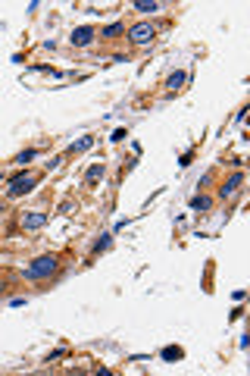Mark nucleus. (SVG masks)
<instances>
[{"mask_svg": "<svg viewBox=\"0 0 250 376\" xmlns=\"http://www.w3.org/2000/svg\"><path fill=\"white\" fill-rule=\"evenodd\" d=\"M185 82H188V76H185V72L179 69V72H172V76H169V82H166V88H169V91H179V88H182V85H185Z\"/></svg>", "mask_w": 250, "mask_h": 376, "instance_id": "nucleus-9", "label": "nucleus"}, {"mask_svg": "<svg viewBox=\"0 0 250 376\" xmlns=\"http://www.w3.org/2000/svg\"><path fill=\"white\" fill-rule=\"evenodd\" d=\"M128 135H125V129H116V132H113V141H125Z\"/></svg>", "mask_w": 250, "mask_h": 376, "instance_id": "nucleus-18", "label": "nucleus"}, {"mask_svg": "<svg viewBox=\"0 0 250 376\" xmlns=\"http://www.w3.org/2000/svg\"><path fill=\"white\" fill-rule=\"evenodd\" d=\"M104 172H107V166H104V163H94L91 169H88V176H85V182H88V185H97L100 179H104Z\"/></svg>", "mask_w": 250, "mask_h": 376, "instance_id": "nucleus-8", "label": "nucleus"}, {"mask_svg": "<svg viewBox=\"0 0 250 376\" xmlns=\"http://www.w3.org/2000/svg\"><path fill=\"white\" fill-rule=\"evenodd\" d=\"M131 7H135L138 13H156V10H159V4H156V0H135Z\"/></svg>", "mask_w": 250, "mask_h": 376, "instance_id": "nucleus-12", "label": "nucleus"}, {"mask_svg": "<svg viewBox=\"0 0 250 376\" xmlns=\"http://www.w3.org/2000/svg\"><path fill=\"white\" fill-rule=\"evenodd\" d=\"M94 38H97L94 25H78V28H72V35H69V41H72L75 47H88Z\"/></svg>", "mask_w": 250, "mask_h": 376, "instance_id": "nucleus-5", "label": "nucleus"}, {"mask_svg": "<svg viewBox=\"0 0 250 376\" xmlns=\"http://www.w3.org/2000/svg\"><path fill=\"white\" fill-rule=\"evenodd\" d=\"M110 238H113V235H100V238L94 241V254H100V251H107V248H110Z\"/></svg>", "mask_w": 250, "mask_h": 376, "instance_id": "nucleus-14", "label": "nucleus"}, {"mask_svg": "<svg viewBox=\"0 0 250 376\" xmlns=\"http://www.w3.org/2000/svg\"><path fill=\"white\" fill-rule=\"evenodd\" d=\"M56 273V257L53 254H44L38 260H32L25 270H22V279H47Z\"/></svg>", "mask_w": 250, "mask_h": 376, "instance_id": "nucleus-1", "label": "nucleus"}, {"mask_svg": "<svg viewBox=\"0 0 250 376\" xmlns=\"http://www.w3.org/2000/svg\"><path fill=\"white\" fill-rule=\"evenodd\" d=\"M213 207V198L207 195H197V198H191V210H197V213H207Z\"/></svg>", "mask_w": 250, "mask_h": 376, "instance_id": "nucleus-7", "label": "nucleus"}, {"mask_svg": "<svg viewBox=\"0 0 250 376\" xmlns=\"http://www.w3.org/2000/svg\"><path fill=\"white\" fill-rule=\"evenodd\" d=\"M44 223H47V213H41V210H32V213L22 216V229H25V232H35V229H41Z\"/></svg>", "mask_w": 250, "mask_h": 376, "instance_id": "nucleus-6", "label": "nucleus"}, {"mask_svg": "<svg viewBox=\"0 0 250 376\" xmlns=\"http://www.w3.org/2000/svg\"><path fill=\"white\" fill-rule=\"evenodd\" d=\"M125 32V22H110L104 32H100V38H119Z\"/></svg>", "mask_w": 250, "mask_h": 376, "instance_id": "nucleus-10", "label": "nucleus"}, {"mask_svg": "<svg viewBox=\"0 0 250 376\" xmlns=\"http://www.w3.org/2000/svg\"><path fill=\"white\" fill-rule=\"evenodd\" d=\"M35 157H38V151H22V154L16 157V163H22V166H25V163H32Z\"/></svg>", "mask_w": 250, "mask_h": 376, "instance_id": "nucleus-15", "label": "nucleus"}, {"mask_svg": "<svg viewBox=\"0 0 250 376\" xmlns=\"http://www.w3.org/2000/svg\"><path fill=\"white\" fill-rule=\"evenodd\" d=\"M191 160H194V154L188 151V154H182V157H179V166H191Z\"/></svg>", "mask_w": 250, "mask_h": 376, "instance_id": "nucleus-17", "label": "nucleus"}, {"mask_svg": "<svg viewBox=\"0 0 250 376\" xmlns=\"http://www.w3.org/2000/svg\"><path fill=\"white\" fill-rule=\"evenodd\" d=\"M35 185H38V176H32V172H19V176H13V179H10L7 195H10V198H22V195L32 192Z\"/></svg>", "mask_w": 250, "mask_h": 376, "instance_id": "nucleus-2", "label": "nucleus"}, {"mask_svg": "<svg viewBox=\"0 0 250 376\" xmlns=\"http://www.w3.org/2000/svg\"><path fill=\"white\" fill-rule=\"evenodd\" d=\"M159 357H163L166 364H172V360H182L185 351H182V348H175V345H169V348H163V354H159Z\"/></svg>", "mask_w": 250, "mask_h": 376, "instance_id": "nucleus-11", "label": "nucleus"}, {"mask_svg": "<svg viewBox=\"0 0 250 376\" xmlns=\"http://www.w3.org/2000/svg\"><path fill=\"white\" fill-rule=\"evenodd\" d=\"M94 144V138L88 135V138H81V141H75V144H69V154H81V151H88Z\"/></svg>", "mask_w": 250, "mask_h": 376, "instance_id": "nucleus-13", "label": "nucleus"}, {"mask_svg": "<svg viewBox=\"0 0 250 376\" xmlns=\"http://www.w3.org/2000/svg\"><path fill=\"white\" fill-rule=\"evenodd\" d=\"M244 185V172L241 169H234L231 172V176L225 179V185L222 188H219V198H222V201H228V198H234V195H238V188Z\"/></svg>", "mask_w": 250, "mask_h": 376, "instance_id": "nucleus-4", "label": "nucleus"}, {"mask_svg": "<svg viewBox=\"0 0 250 376\" xmlns=\"http://www.w3.org/2000/svg\"><path fill=\"white\" fill-rule=\"evenodd\" d=\"M66 354H69L66 348H60V351H50V354H47V364H50V360H60V357H66Z\"/></svg>", "mask_w": 250, "mask_h": 376, "instance_id": "nucleus-16", "label": "nucleus"}, {"mask_svg": "<svg viewBox=\"0 0 250 376\" xmlns=\"http://www.w3.org/2000/svg\"><path fill=\"white\" fill-rule=\"evenodd\" d=\"M153 35H156V32H153V25H150V22H135V25L128 28V41H131V44H138V47L150 44Z\"/></svg>", "mask_w": 250, "mask_h": 376, "instance_id": "nucleus-3", "label": "nucleus"}]
</instances>
